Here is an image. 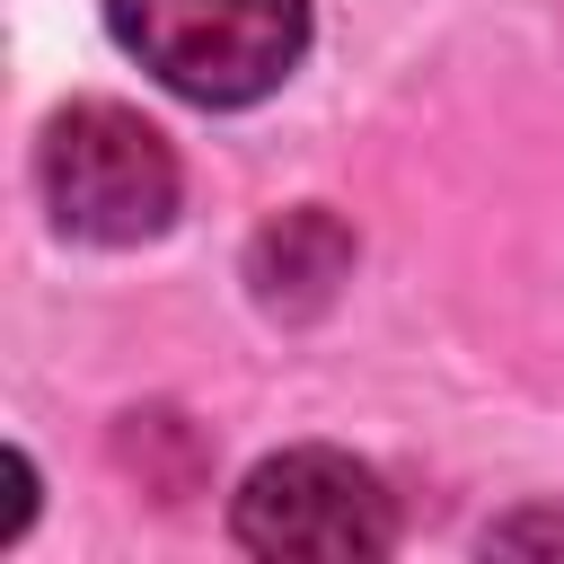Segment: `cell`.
<instances>
[{
  "instance_id": "obj_1",
  "label": "cell",
  "mask_w": 564,
  "mask_h": 564,
  "mask_svg": "<svg viewBox=\"0 0 564 564\" xmlns=\"http://www.w3.org/2000/svg\"><path fill=\"white\" fill-rule=\"evenodd\" d=\"M106 26L194 106H256L308 53V0H106Z\"/></svg>"
},
{
  "instance_id": "obj_2",
  "label": "cell",
  "mask_w": 564,
  "mask_h": 564,
  "mask_svg": "<svg viewBox=\"0 0 564 564\" xmlns=\"http://www.w3.org/2000/svg\"><path fill=\"white\" fill-rule=\"evenodd\" d=\"M35 185H44V212L88 238V247H141L176 220V150L159 123H141L132 106H106V97H79L44 123V150H35Z\"/></svg>"
},
{
  "instance_id": "obj_3",
  "label": "cell",
  "mask_w": 564,
  "mask_h": 564,
  "mask_svg": "<svg viewBox=\"0 0 564 564\" xmlns=\"http://www.w3.org/2000/svg\"><path fill=\"white\" fill-rule=\"evenodd\" d=\"M247 555H308V564H361L397 546L388 485L344 449H282L238 485L229 511Z\"/></svg>"
},
{
  "instance_id": "obj_4",
  "label": "cell",
  "mask_w": 564,
  "mask_h": 564,
  "mask_svg": "<svg viewBox=\"0 0 564 564\" xmlns=\"http://www.w3.org/2000/svg\"><path fill=\"white\" fill-rule=\"evenodd\" d=\"M344 273H352V238H344L326 212H282V220L256 238V256H247L256 300H264V308H282V317L326 308Z\"/></svg>"
},
{
  "instance_id": "obj_5",
  "label": "cell",
  "mask_w": 564,
  "mask_h": 564,
  "mask_svg": "<svg viewBox=\"0 0 564 564\" xmlns=\"http://www.w3.org/2000/svg\"><path fill=\"white\" fill-rule=\"evenodd\" d=\"M511 538H546V546H564V520H502V529H485V546H511Z\"/></svg>"
}]
</instances>
